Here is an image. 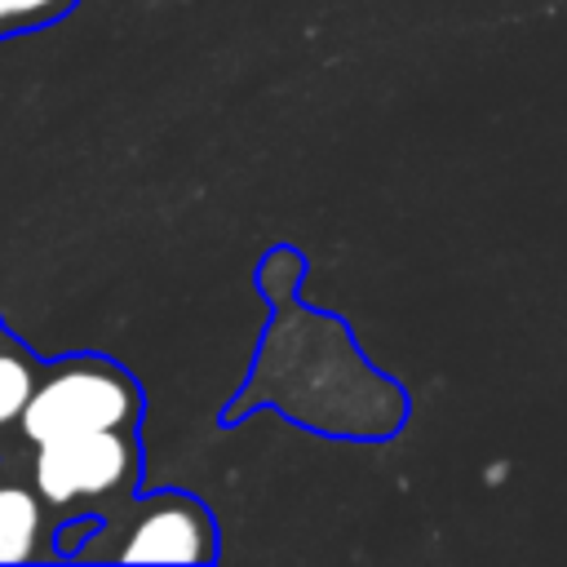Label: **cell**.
Wrapping results in <instances>:
<instances>
[{
  "label": "cell",
  "mask_w": 567,
  "mask_h": 567,
  "mask_svg": "<svg viewBox=\"0 0 567 567\" xmlns=\"http://www.w3.org/2000/svg\"><path fill=\"white\" fill-rule=\"evenodd\" d=\"M44 501L31 487L0 483V563H31L44 554Z\"/></svg>",
  "instance_id": "cell-5"
},
{
  "label": "cell",
  "mask_w": 567,
  "mask_h": 567,
  "mask_svg": "<svg viewBox=\"0 0 567 567\" xmlns=\"http://www.w3.org/2000/svg\"><path fill=\"white\" fill-rule=\"evenodd\" d=\"M297 275L301 257L292 248H275L257 270V284L270 297V323L261 332L244 390L226 408V421L275 408L292 425L323 439H394L408 421L403 385L368 363V354L337 315L297 301Z\"/></svg>",
  "instance_id": "cell-1"
},
{
  "label": "cell",
  "mask_w": 567,
  "mask_h": 567,
  "mask_svg": "<svg viewBox=\"0 0 567 567\" xmlns=\"http://www.w3.org/2000/svg\"><path fill=\"white\" fill-rule=\"evenodd\" d=\"M35 496L71 514H111L142 483L137 430H80L35 443Z\"/></svg>",
  "instance_id": "cell-3"
},
{
  "label": "cell",
  "mask_w": 567,
  "mask_h": 567,
  "mask_svg": "<svg viewBox=\"0 0 567 567\" xmlns=\"http://www.w3.org/2000/svg\"><path fill=\"white\" fill-rule=\"evenodd\" d=\"M115 518L97 532V545L80 549V558L111 563H213L217 558V518L190 492L164 487L146 496H128L111 509Z\"/></svg>",
  "instance_id": "cell-4"
},
{
  "label": "cell",
  "mask_w": 567,
  "mask_h": 567,
  "mask_svg": "<svg viewBox=\"0 0 567 567\" xmlns=\"http://www.w3.org/2000/svg\"><path fill=\"white\" fill-rule=\"evenodd\" d=\"M142 385L128 368L106 354H71L35 377L18 425L31 443L80 434V430H137Z\"/></svg>",
  "instance_id": "cell-2"
},
{
  "label": "cell",
  "mask_w": 567,
  "mask_h": 567,
  "mask_svg": "<svg viewBox=\"0 0 567 567\" xmlns=\"http://www.w3.org/2000/svg\"><path fill=\"white\" fill-rule=\"evenodd\" d=\"M80 0H0V40L53 27L58 18H66Z\"/></svg>",
  "instance_id": "cell-7"
},
{
  "label": "cell",
  "mask_w": 567,
  "mask_h": 567,
  "mask_svg": "<svg viewBox=\"0 0 567 567\" xmlns=\"http://www.w3.org/2000/svg\"><path fill=\"white\" fill-rule=\"evenodd\" d=\"M35 363H31V354L18 346V341H9L4 332H0V430L4 425H18V412H22V403H27V394H31V385H35Z\"/></svg>",
  "instance_id": "cell-6"
}]
</instances>
